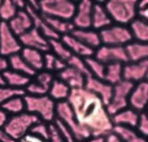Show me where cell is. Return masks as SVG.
<instances>
[{
    "label": "cell",
    "mask_w": 148,
    "mask_h": 142,
    "mask_svg": "<svg viewBox=\"0 0 148 142\" xmlns=\"http://www.w3.org/2000/svg\"><path fill=\"white\" fill-rule=\"evenodd\" d=\"M54 125L57 128L58 132L59 133V135L61 136L62 139L66 142H77L75 137H74L73 134L69 128L64 125L62 122H60L58 119H55V121L53 122Z\"/></svg>",
    "instance_id": "cell-40"
},
{
    "label": "cell",
    "mask_w": 148,
    "mask_h": 142,
    "mask_svg": "<svg viewBox=\"0 0 148 142\" xmlns=\"http://www.w3.org/2000/svg\"><path fill=\"white\" fill-rule=\"evenodd\" d=\"M71 89L64 82L58 78H55L48 91V96L56 102L66 101L71 94Z\"/></svg>",
    "instance_id": "cell-28"
},
{
    "label": "cell",
    "mask_w": 148,
    "mask_h": 142,
    "mask_svg": "<svg viewBox=\"0 0 148 142\" xmlns=\"http://www.w3.org/2000/svg\"><path fill=\"white\" fill-rule=\"evenodd\" d=\"M24 61L35 72L44 70V53L39 50L22 48L20 53Z\"/></svg>",
    "instance_id": "cell-25"
},
{
    "label": "cell",
    "mask_w": 148,
    "mask_h": 142,
    "mask_svg": "<svg viewBox=\"0 0 148 142\" xmlns=\"http://www.w3.org/2000/svg\"><path fill=\"white\" fill-rule=\"evenodd\" d=\"M112 132L115 133L122 142H148V139L142 136L134 128L114 126Z\"/></svg>",
    "instance_id": "cell-30"
},
{
    "label": "cell",
    "mask_w": 148,
    "mask_h": 142,
    "mask_svg": "<svg viewBox=\"0 0 148 142\" xmlns=\"http://www.w3.org/2000/svg\"><path fill=\"white\" fill-rule=\"evenodd\" d=\"M129 61L137 62L148 61V43L132 41L125 47Z\"/></svg>",
    "instance_id": "cell-24"
},
{
    "label": "cell",
    "mask_w": 148,
    "mask_h": 142,
    "mask_svg": "<svg viewBox=\"0 0 148 142\" xmlns=\"http://www.w3.org/2000/svg\"><path fill=\"white\" fill-rule=\"evenodd\" d=\"M48 142H66L61 136L59 135L57 128L54 125V123H50V137L48 139Z\"/></svg>",
    "instance_id": "cell-45"
},
{
    "label": "cell",
    "mask_w": 148,
    "mask_h": 142,
    "mask_svg": "<svg viewBox=\"0 0 148 142\" xmlns=\"http://www.w3.org/2000/svg\"><path fill=\"white\" fill-rule=\"evenodd\" d=\"M26 10L29 12V14L32 17V22H34V27L35 29L38 30L46 39L52 40V39H59L60 38V36L58 34H56L55 32L50 28L49 25L46 23V21H45L44 17L42 16L41 13L29 5V2H28V6L26 8Z\"/></svg>",
    "instance_id": "cell-21"
},
{
    "label": "cell",
    "mask_w": 148,
    "mask_h": 142,
    "mask_svg": "<svg viewBox=\"0 0 148 142\" xmlns=\"http://www.w3.org/2000/svg\"><path fill=\"white\" fill-rule=\"evenodd\" d=\"M104 6L115 24L129 26L138 18V1L135 0H110Z\"/></svg>",
    "instance_id": "cell-2"
},
{
    "label": "cell",
    "mask_w": 148,
    "mask_h": 142,
    "mask_svg": "<svg viewBox=\"0 0 148 142\" xmlns=\"http://www.w3.org/2000/svg\"><path fill=\"white\" fill-rule=\"evenodd\" d=\"M60 39H61L62 42L67 45V48L69 49V51H71V54L74 55V56L81 57L82 59L94 57L95 50L88 48L87 45L82 44L80 40H78L76 37H74L71 34H65L61 36Z\"/></svg>",
    "instance_id": "cell-19"
},
{
    "label": "cell",
    "mask_w": 148,
    "mask_h": 142,
    "mask_svg": "<svg viewBox=\"0 0 148 142\" xmlns=\"http://www.w3.org/2000/svg\"><path fill=\"white\" fill-rule=\"evenodd\" d=\"M94 57L97 61L104 63L105 65H108L110 63L126 64L129 62L125 47L101 45L98 48L95 49Z\"/></svg>",
    "instance_id": "cell-10"
},
{
    "label": "cell",
    "mask_w": 148,
    "mask_h": 142,
    "mask_svg": "<svg viewBox=\"0 0 148 142\" xmlns=\"http://www.w3.org/2000/svg\"><path fill=\"white\" fill-rule=\"evenodd\" d=\"M25 94V90L23 89L9 88L8 85L1 86L0 88V107L10 99L17 97V96H24Z\"/></svg>",
    "instance_id": "cell-37"
},
{
    "label": "cell",
    "mask_w": 148,
    "mask_h": 142,
    "mask_svg": "<svg viewBox=\"0 0 148 142\" xmlns=\"http://www.w3.org/2000/svg\"><path fill=\"white\" fill-rule=\"evenodd\" d=\"M7 85H6V81H5V78H4V75L3 74H0V88L1 86H5Z\"/></svg>",
    "instance_id": "cell-51"
},
{
    "label": "cell",
    "mask_w": 148,
    "mask_h": 142,
    "mask_svg": "<svg viewBox=\"0 0 148 142\" xmlns=\"http://www.w3.org/2000/svg\"><path fill=\"white\" fill-rule=\"evenodd\" d=\"M0 23H1V21H0Z\"/></svg>",
    "instance_id": "cell-56"
},
{
    "label": "cell",
    "mask_w": 148,
    "mask_h": 142,
    "mask_svg": "<svg viewBox=\"0 0 148 142\" xmlns=\"http://www.w3.org/2000/svg\"><path fill=\"white\" fill-rule=\"evenodd\" d=\"M85 142H105V136H91Z\"/></svg>",
    "instance_id": "cell-50"
},
{
    "label": "cell",
    "mask_w": 148,
    "mask_h": 142,
    "mask_svg": "<svg viewBox=\"0 0 148 142\" xmlns=\"http://www.w3.org/2000/svg\"><path fill=\"white\" fill-rule=\"evenodd\" d=\"M123 65L121 63H110L106 65L103 80L111 85H115L123 80Z\"/></svg>",
    "instance_id": "cell-29"
},
{
    "label": "cell",
    "mask_w": 148,
    "mask_h": 142,
    "mask_svg": "<svg viewBox=\"0 0 148 142\" xmlns=\"http://www.w3.org/2000/svg\"><path fill=\"white\" fill-rule=\"evenodd\" d=\"M80 125L91 136H106L113 131L111 116L98 96L87 89H71L67 99Z\"/></svg>",
    "instance_id": "cell-1"
},
{
    "label": "cell",
    "mask_w": 148,
    "mask_h": 142,
    "mask_svg": "<svg viewBox=\"0 0 148 142\" xmlns=\"http://www.w3.org/2000/svg\"><path fill=\"white\" fill-rule=\"evenodd\" d=\"M18 10L14 1L5 0L0 6V21L1 22H9L16 16Z\"/></svg>",
    "instance_id": "cell-35"
},
{
    "label": "cell",
    "mask_w": 148,
    "mask_h": 142,
    "mask_svg": "<svg viewBox=\"0 0 148 142\" xmlns=\"http://www.w3.org/2000/svg\"><path fill=\"white\" fill-rule=\"evenodd\" d=\"M138 18L148 22V0L138 1Z\"/></svg>",
    "instance_id": "cell-43"
},
{
    "label": "cell",
    "mask_w": 148,
    "mask_h": 142,
    "mask_svg": "<svg viewBox=\"0 0 148 142\" xmlns=\"http://www.w3.org/2000/svg\"><path fill=\"white\" fill-rule=\"evenodd\" d=\"M2 2H3V1H1V0H0V6L2 5Z\"/></svg>",
    "instance_id": "cell-53"
},
{
    "label": "cell",
    "mask_w": 148,
    "mask_h": 142,
    "mask_svg": "<svg viewBox=\"0 0 148 142\" xmlns=\"http://www.w3.org/2000/svg\"><path fill=\"white\" fill-rule=\"evenodd\" d=\"M84 88L98 96L106 106L109 103L111 97H112L113 85L108 84L104 80L97 79L95 77H86Z\"/></svg>",
    "instance_id": "cell-16"
},
{
    "label": "cell",
    "mask_w": 148,
    "mask_h": 142,
    "mask_svg": "<svg viewBox=\"0 0 148 142\" xmlns=\"http://www.w3.org/2000/svg\"><path fill=\"white\" fill-rule=\"evenodd\" d=\"M9 114L0 107V127H5V125H7V123L9 119Z\"/></svg>",
    "instance_id": "cell-46"
},
{
    "label": "cell",
    "mask_w": 148,
    "mask_h": 142,
    "mask_svg": "<svg viewBox=\"0 0 148 142\" xmlns=\"http://www.w3.org/2000/svg\"><path fill=\"white\" fill-rule=\"evenodd\" d=\"M59 80L64 82L71 89L83 88L85 85L86 77L71 66H67L63 71L57 74Z\"/></svg>",
    "instance_id": "cell-18"
},
{
    "label": "cell",
    "mask_w": 148,
    "mask_h": 142,
    "mask_svg": "<svg viewBox=\"0 0 148 142\" xmlns=\"http://www.w3.org/2000/svg\"><path fill=\"white\" fill-rule=\"evenodd\" d=\"M146 80L148 81V72H147V76H146Z\"/></svg>",
    "instance_id": "cell-54"
},
{
    "label": "cell",
    "mask_w": 148,
    "mask_h": 142,
    "mask_svg": "<svg viewBox=\"0 0 148 142\" xmlns=\"http://www.w3.org/2000/svg\"><path fill=\"white\" fill-rule=\"evenodd\" d=\"M8 70V61L7 58L0 56V74H3L4 72Z\"/></svg>",
    "instance_id": "cell-48"
},
{
    "label": "cell",
    "mask_w": 148,
    "mask_h": 142,
    "mask_svg": "<svg viewBox=\"0 0 148 142\" xmlns=\"http://www.w3.org/2000/svg\"><path fill=\"white\" fill-rule=\"evenodd\" d=\"M139 112L132 108H126L111 116L114 126H126L135 129L139 120Z\"/></svg>",
    "instance_id": "cell-22"
},
{
    "label": "cell",
    "mask_w": 148,
    "mask_h": 142,
    "mask_svg": "<svg viewBox=\"0 0 148 142\" xmlns=\"http://www.w3.org/2000/svg\"><path fill=\"white\" fill-rule=\"evenodd\" d=\"M148 72V61L137 62L129 61L123 65V80L137 84L146 80Z\"/></svg>",
    "instance_id": "cell-15"
},
{
    "label": "cell",
    "mask_w": 148,
    "mask_h": 142,
    "mask_svg": "<svg viewBox=\"0 0 148 142\" xmlns=\"http://www.w3.org/2000/svg\"><path fill=\"white\" fill-rule=\"evenodd\" d=\"M30 132L48 141L50 137V123L40 120L32 127Z\"/></svg>",
    "instance_id": "cell-39"
},
{
    "label": "cell",
    "mask_w": 148,
    "mask_h": 142,
    "mask_svg": "<svg viewBox=\"0 0 148 142\" xmlns=\"http://www.w3.org/2000/svg\"><path fill=\"white\" fill-rule=\"evenodd\" d=\"M85 61H86L88 70L90 72L91 76L95 77L97 79L103 80L104 74H105V70H106L105 64L100 62L99 61H97L95 57L87 58V59H85Z\"/></svg>",
    "instance_id": "cell-36"
},
{
    "label": "cell",
    "mask_w": 148,
    "mask_h": 142,
    "mask_svg": "<svg viewBox=\"0 0 148 142\" xmlns=\"http://www.w3.org/2000/svg\"><path fill=\"white\" fill-rule=\"evenodd\" d=\"M105 142H122V141L120 140V139L115 133L111 132L110 134L105 136Z\"/></svg>",
    "instance_id": "cell-49"
},
{
    "label": "cell",
    "mask_w": 148,
    "mask_h": 142,
    "mask_svg": "<svg viewBox=\"0 0 148 142\" xmlns=\"http://www.w3.org/2000/svg\"><path fill=\"white\" fill-rule=\"evenodd\" d=\"M43 17L45 21H46V23L49 25L50 28L52 29L56 34H58L60 37L65 34H71V32L75 29L71 21H62V20L56 19V18H51V17H45V16H43Z\"/></svg>",
    "instance_id": "cell-32"
},
{
    "label": "cell",
    "mask_w": 148,
    "mask_h": 142,
    "mask_svg": "<svg viewBox=\"0 0 148 142\" xmlns=\"http://www.w3.org/2000/svg\"><path fill=\"white\" fill-rule=\"evenodd\" d=\"M56 78L54 74L45 70L37 72L34 79L26 86L25 93L32 96H45L48 95V91Z\"/></svg>",
    "instance_id": "cell-11"
},
{
    "label": "cell",
    "mask_w": 148,
    "mask_h": 142,
    "mask_svg": "<svg viewBox=\"0 0 148 142\" xmlns=\"http://www.w3.org/2000/svg\"><path fill=\"white\" fill-rule=\"evenodd\" d=\"M0 142H15V141L7 134V132L5 131L3 127H0Z\"/></svg>",
    "instance_id": "cell-47"
},
{
    "label": "cell",
    "mask_w": 148,
    "mask_h": 142,
    "mask_svg": "<svg viewBox=\"0 0 148 142\" xmlns=\"http://www.w3.org/2000/svg\"><path fill=\"white\" fill-rule=\"evenodd\" d=\"M22 45L20 38L13 33L7 22L0 23V56L9 58L21 53Z\"/></svg>",
    "instance_id": "cell-9"
},
{
    "label": "cell",
    "mask_w": 148,
    "mask_h": 142,
    "mask_svg": "<svg viewBox=\"0 0 148 142\" xmlns=\"http://www.w3.org/2000/svg\"><path fill=\"white\" fill-rule=\"evenodd\" d=\"M56 119L62 122L71 131L77 142L86 141L91 137V135L84 128H82L73 113L71 105L67 101L57 102L56 107Z\"/></svg>",
    "instance_id": "cell-5"
},
{
    "label": "cell",
    "mask_w": 148,
    "mask_h": 142,
    "mask_svg": "<svg viewBox=\"0 0 148 142\" xmlns=\"http://www.w3.org/2000/svg\"><path fill=\"white\" fill-rule=\"evenodd\" d=\"M135 129L142 136L148 139V114L145 112L139 114V120Z\"/></svg>",
    "instance_id": "cell-41"
},
{
    "label": "cell",
    "mask_w": 148,
    "mask_h": 142,
    "mask_svg": "<svg viewBox=\"0 0 148 142\" xmlns=\"http://www.w3.org/2000/svg\"><path fill=\"white\" fill-rule=\"evenodd\" d=\"M67 64L69 66L74 68L78 72H80L81 74H82L85 77L91 76L90 72H89V70H88L85 59H82L81 57L74 56V55H72V56L69 58V61H67Z\"/></svg>",
    "instance_id": "cell-38"
},
{
    "label": "cell",
    "mask_w": 148,
    "mask_h": 142,
    "mask_svg": "<svg viewBox=\"0 0 148 142\" xmlns=\"http://www.w3.org/2000/svg\"><path fill=\"white\" fill-rule=\"evenodd\" d=\"M57 61L58 58L51 51L44 53V70L55 74V68Z\"/></svg>",
    "instance_id": "cell-42"
},
{
    "label": "cell",
    "mask_w": 148,
    "mask_h": 142,
    "mask_svg": "<svg viewBox=\"0 0 148 142\" xmlns=\"http://www.w3.org/2000/svg\"><path fill=\"white\" fill-rule=\"evenodd\" d=\"M94 2L82 0L77 3L76 12L71 21L75 29H91Z\"/></svg>",
    "instance_id": "cell-14"
},
{
    "label": "cell",
    "mask_w": 148,
    "mask_h": 142,
    "mask_svg": "<svg viewBox=\"0 0 148 142\" xmlns=\"http://www.w3.org/2000/svg\"><path fill=\"white\" fill-rule=\"evenodd\" d=\"M6 85L9 88H17V89H23L25 90L26 86L29 85L32 78L28 77L24 74H18L17 72H14L10 69H8L6 72H3Z\"/></svg>",
    "instance_id": "cell-26"
},
{
    "label": "cell",
    "mask_w": 148,
    "mask_h": 142,
    "mask_svg": "<svg viewBox=\"0 0 148 142\" xmlns=\"http://www.w3.org/2000/svg\"><path fill=\"white\" fill-rule=\"evenodd\" d=\"M101 43L106 45L126 47L133 41V36L129 26L112 24L99 32Z\"/></svg>",
    "instance_id": "cell-7"
},
{
    "label": "cell",
    "mask_w": 148,
    "mask_h": 142,
    "mask_svg": "<svg viewBox=\"0 0 148 142\" xmlns=\"http://www.w3.org/2000/svg\"><path fill=\"white\" fill-rule=\"evenodd\" d=\"M133 86L134 84L125 80L113 86L112 97L106 105V110L110 116L129 107V97Z\"/></svg>",
    "instance_id": "cell-8"
},
{
    "label": "cell",
    "mask_w": 148,
    "mask_h": 142,
    "mask_svg": "<svg viewBox=\"0 0 148 142\" xmlns=\"http://www.w3.org/2000/svg\"><path fill=\"white\" fill-rule=\"evenodd\" d=\"M8 69L17 72L18 74H24L28 77H34L37 72H35L28 65V63L24 61V59L21 57V55L18 53L16 55L8 58Z\"/></svg>",
    "instance_id": "cell-27"
},
{
    "label": "cell",
    "mask_w": 148,
    "mask_h": 142,
    "mask_svg": "<svg viewBox=\"0 0 148 142\" xmlns=\"http://www.w3.org/2000/svg\"><path fill=\"white\" fill-rule=\"evenodd\" d=\"M10 30L15 34L18 37L24 34L32 28H34V22L31 15L26 10H18L16 16L13 19L8 22Z\"/></svg>",
    "instance_id": "cell-17"
},
{
    "label": "cell",
    "mask_w": 148,
    "mask_h": 142,
    "mask_svg": "<svg viewBox=\"0 0 148 142\" xmlns=\"http://www.w3.org/2000/svg\"><path fill=\"white\" fill-rule=\"evenodd\" d=\"M25 111L34 114L41 121L47 123H52L56 119V107L57 102L48 95L32 96L24 95Z\"/></svg>",
    "instance_id": "cell-3"
},
{
    "label": "cell",
    "mask_w": 148,
    "mask_h": 142,
    "mask_svg": "<svg viewBox=\"0 0 148 142\" xmlns=\"http://www.w3.org/2000/svg\"><path fill=\"white\" fill-rule=\"evenodd\" d=\"M113 24L110 16L106 11L104 4L94 3L92 13V29L100 32Z\"/></svg>",
    "instance_id": "cell-20"
},
{
    "label": "cell",
    "mask_w": 148,
    "mask_h": 142,
    "mask_svg": "<svg viewBox=\"0 0 148 142\" xmlns=\"http://www.w3.org/2000/svg\"><path fill=\"white\" fill-rule=\"evenodd\" d=\"M39 121L40 119L34 114L23 112L20 114L9 116L4 129L14 141L17 142L27 133H29L32 127Z\"/></svg>",
    "instance_id": "cell-6"
},
{
    "label": "cell",
    "mask_w": 148,
    "mask_h": 142,
    "mask_svg": "<svg viewBox=\"0 0 148 142\" xmlns=\"http://www.w3.org/2000/svg\"><path fill=\"white\" fill-rule=\"evenodd\" d=\"M1 108L5 110L10 116L26 112L24 96H17V97L10 99L5 104H3Z\"/></svg>",
    "instance_id": "cell-33"
},
{
    "label": "cell",
    "mask_w": 148,
    "mask_h": 142,
    "mask_svg": "<svg viewBox=\"0 0 148 142\" xmlns=\"http://www.w3.org/2000/svg\"><path fill=\"white\" fill-rule=\"evenodd\" d=\"M81 142H85V141H81Z\"/></svg>",
    "instance_id": "cell-55"
},
{
    "label": "cell",
    "mask_w": 148,
    "mask_h": 142,
    "mask_svg": "<svg viewBox=\"0 0 148 142\" xmlns=\"http://www.w3.org/2000/svg\"><path fill=\"white\" fill-rule=\"evenodd\" d=\"M17 142H48V141L29 132L25 136H23L21 139H18Z\"/></svg>",
    "instance_id": "cell-44"
},
{
    "label": "cell",
    "mask_w": 148,
    "mask_h": 142,
    "mask_svg": "<svg viewBox=\"0 0 148 142\" xmlns=\"http://www.w3.org/2000/svg\"><path fill=\"white\" fill-rule=\"evenodd\" d=\"M49 47L50 51L52 52L56 57L62 59L64 61H68L69 58L72 56L71 52L69 51V49L67 48V45H65L61 39H52L49 40Z\"/></svg>",
    "instance_id": "cell-34"
},
{
    "label": "cell",
    "mask_w": 148,
    "mask_h": 142,
    "mask_svg": "<svg viewBox=\"0 0 148 142\" xmlns=\"http://www.w3.org/2000/svg\"><path fill=\"white\" fill-rule=\"evenodd\" d=\"M145 112L148 114V106H147V108H146V110H145Z\"/></svg>",
    "instance_id": "cell-52"
},
{
    "label": "cell",
    "mask_w": 148,
    "mask_h": 142,
    "mask_svg": "<svg viewBox=\"0 0 148 142\" xmlns=\"http://www.w3.org/2000/svg\"><path fill=\"white\" fill-rule=\"evenodd\" d=\"M18 38H20L22 48L36 49L43 53L50 51L49 40L46 39L34 27L30 31H28L24 34L21 35Z\"/></svg>",
    "instance_id": "cell-13"
},
{
    "label": "cell",
    "mask_w": 148,
    "mask_h": 142,
    "mask_svg": "<svg viewBox=\"0 0 148 142\" xmlns=\"http://www.w3.org/2000/svg\"><path fill=\"white\" fill-rule=\"evenodd\" d=\"M148 106V81L145 80L134 84L129 97V107L141 113Z\"/></svg>",
    "instance_id": "cell-12"
},
{
    "label": "cell",
    "mask_w": 148,
    "mask_h": 142,
    "mask_svg": "<svg viewBox=\"0 0 148 142\" xmlns=\"http://www.w3.org/2000/svg\"><path fill=\"white\" fill-rule=\"evenodd\" d=\"M133 40L141 43H148V22L136 18L129 25Z\"/></svg>",
    "instance_id": "cell-31"
},
{
    "label": "cell",
    "mask_w": 148,
    "mask_h": 142,
    "mask_svg": "<svg viewBox=\"0 0 148 142\" xmlns=\"http://www.w3.org/2000/svg\"><path fill=\"white\" fill-rule=\"evenodd\" d=\"M77 3L71 0L38 1V11L43 16L71 21L76 12Z\"/></svg>",
    "instance_id": "cell-4"
},
{
    "label": "cell",
    "mask_w": 148,
    "mask_h": 142,
    "mask_svg": "<svg viewBox=\"0 0 148 142\" xmlns=\"http://www.w3.org/2000/svg\"><path fill=\"white\" fill-rule=\"evenodd\" d=\"M71 34L74 37H76L78 40H80L82 44H84L88 48L94 50L97 49L102 45L99 32H97L92 28L74 29L71 32Z\"/></svg>",
    "instance_id": "cell-23"
}]
</instances>
